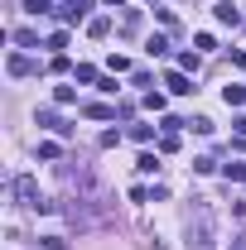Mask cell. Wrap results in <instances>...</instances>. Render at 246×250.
I'll return each mask as SVG.
<instances>
[{
    "label": "cell",
    "mask_w": 246,
    "mask_h": 250,
    "mask_svg": "<svg viewBox=\"0 0 246 250\" xmlns=\"http://www.w3.org/2000/svg\"><path fill=\"white\" fill-rule=\"evenodd\" d=\"M169 92L188 96V92H193V87H188V77H184V72H169Z\"/></svg>",
    "instance_id": "6da1fadb"
},
{
    "label": "cell",
    "mask_w": 246,
    "mask_h": 250,
    "mask_svg": "<svg viewBox=\"0 0 246 250\" xmlns=\"http://www.w3.org/2000/svg\"><path fill=\"white\" fill-rule=\"evenodd\" d=\"M217 20H222V24H237V20H242V15H237V5H232V0H227V5H217Z\"/></svg>",
    "instance_id": "7a4b0ae2"
},
{
    "label": "cell",
    "mask_w": 246,
    "mask_h": 250,
    "mask_svg": "<svg viewBox=\"0 0 246 250\" xmlns=\"http://www.w3.org/2000/svg\"><path fill=\"white\" fill-rule=\"evenodd\" d=\"M222 96H227V106H242V101H246V87H227Z\"/></svg>",
    "instance_id": "3957f363"
},
{
    "label": "cell",
    "mask_w": 246,
    "mask_h": 250,
    "mask_svg": "<svg viewBox=\"0 0 246 250\" xmlns=\"http://www.w3.org/2000/svg\"><path fill=\"white\" fill-rule=\"evenodd\" d=\"M29 10H34V15H44V10H49V0H29Z\"/></svg>",
    "instance_id": "277c9868"
}]
</instances>
